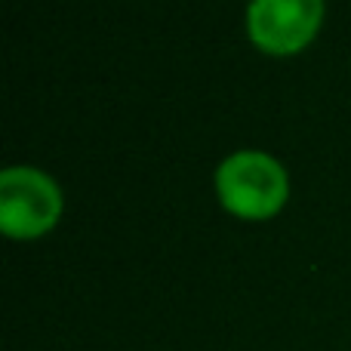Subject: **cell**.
Listing matches in <instances>:
<instances>
[{"label": "cell", "mask_w": 351, "mask_h": 351, "mask_svg": "<svg viewBox=\"0 0 351 351\" xmlns=\"http://www.w3.org/2000/svg\"><path fill=\"white\" fill-rule=\"evenodd\" d=\"M321 0H253L247 22L256 47L274 56H287L311 43L321 28Z\"/></svg>", "instance_id": "3957f363"}, {"label": "cell", "mask_w": 351, "mask_h": 351, "mask_svg": "<svg viewBox=\"0 0 351 351\" xmlns=\"http://www.w3.org/2000/svg\"><path fill=\"white\" fill-rule=\"evenodd\" d=\"M216 188L222 204L234 216L268 219L287 200V173L268 154L241 152L219 167Z\"/></svg>", "instance_id": "6da1fadb"}, {"label": "cell", "mask_w": 351, "mask_h": 351, "mask_svg": "<svg viewBox=\"0 0 351 351\" xmlns=\"http://www.w3.org/2000/svg\"><path fill=\"white\" fill-rule=\"evenodd\" d=\"M62 194L47 173L10 167L0 173V228L10 237H37L56 225Z\"/></svg>", "instance_id": "7a4b0ae2"}]
</instances>
